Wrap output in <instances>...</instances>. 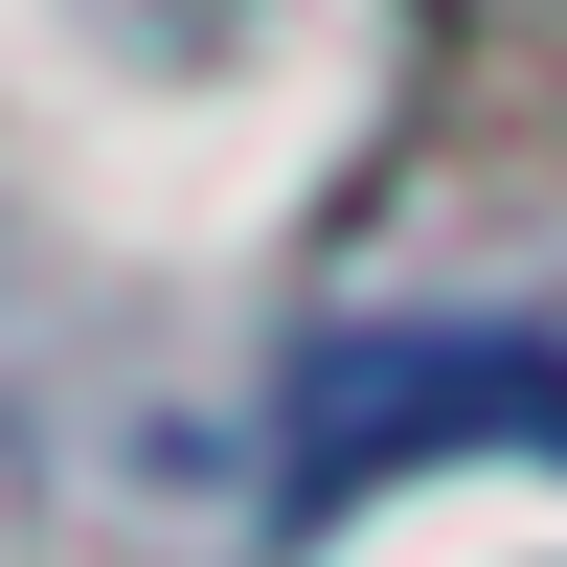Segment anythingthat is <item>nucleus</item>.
Returning a JSON list of instances; mask_svg holds the SVG:
<instances>
[{
    "instance_id": "obj_1",
    "label": "nucleus",
    "mask_w": 567,
    "mask_h": 567,
    "mask_svg": "<svg viewBox=\"0 0 567 567\" xmlns=\"http://www.w3.org/2000/svg\"><path fill=\"white\" fill-rule=\"evenodd\" d=\"M409 454H567V341L454 318V341H318L296 363V499H363Z\"/></svg>"
}]
</instances>
